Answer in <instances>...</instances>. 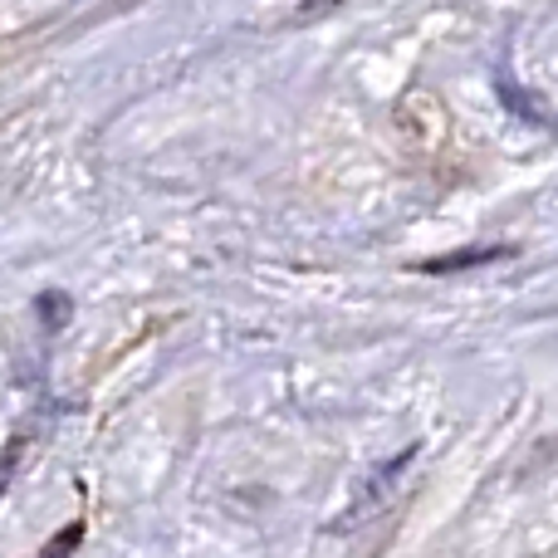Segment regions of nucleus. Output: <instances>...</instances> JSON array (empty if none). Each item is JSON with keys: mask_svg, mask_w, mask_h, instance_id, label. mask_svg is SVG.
<instances>
[{"mask_svg": "<svg viewBox=\"0 0 558 558\" xmlns=\"http://www.w3.org/2000/svg\"><path fill=\"white\" fill-rule=\"evenodd\" d=\"M78 539H84V524H69V530H64V534H59V539H54V544H49V549H45V554H39V558H69V554H74V549H78Z\"/></svg>", "mask_w": 558, "mask_h": 558, "instance_id": "nucleus-1", "label": "nucleus"}]
</instances>
